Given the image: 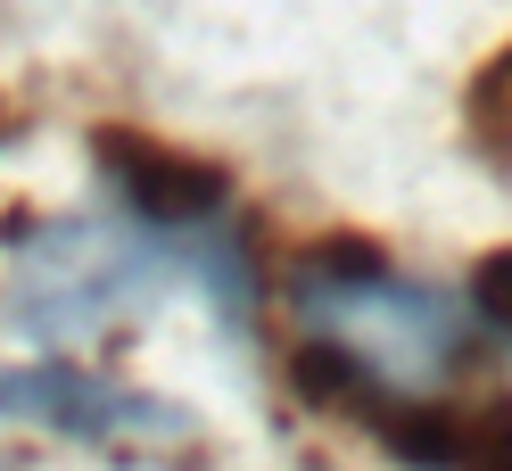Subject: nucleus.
Returning a JSON list of instances; mask_svg holds the SVG:
<instances>
[{
	"mask_svg": "<svg viewBox=\"0 0 512 471\" xmlns=\"http://www.w3.org/2000/svg\"><path fill=\"white\" fill-rule=\"evenodd\" d=\"M290 298L314 314L339 348L372 356L389 381L413 372H446L471 356V306H446L438 290L405 281L389 265V248H372L364 232H331L290 265Z\"/></svg>",
	"mask_w": 512,
	"mask_h": 471,
	"instance_id": "obj_1",
	"label": "nucleus"
},
{
	"mask_svg": "<svg viewBox=\"0 0 512 471\" xmlns=\"http://www.w3.org/2000/svg\"><path fill=\"white\" fill-rule=\"evenodd\" d=\"M0 414L25 422V430H50V438H75V447H166V438H199V422L182 405L149 397L116 372H91V364H17L0 372Z\"/></svg>",
	"mask_w": 512,
	"mask_h": 471,
	"instance_id": "obj_2",
	"label": "nucleus"
},
{
	"mask_svg": "<svg viewBox=\"0 0 512 471\" xmlns=\"http://www.w3.org/2000/svg\"><path fill=\"white\" fill-rule=\"evenodd\" d=\"M463 124H471V149H488L496 166H512V42L479 67V83L463 91Z\"/></svg>",
	"mask_w": 512,
	"mask_h": 471,
	"instance_id": "obj_4",
	"label": "nucleus"
},
{
	"mask_svg": "<svg viewBox=\"0 0 512 471\" xmlns=\"http://www.w3.org/2000/svg\"><path fill=\"white\" fill-rule=\"evenodd\" d=\"M91 166H100V182L124 199V215L141 232H166V240H199L232 207L223 166H207V157H190L157 133H133V124H100L91 133Z\"/></svg>",
	"mask_w": 512,
	"mask_h": 471,
	"instance_id": "obj_3",
	"label": "nucleus"
},
{
	"mask_svg": "<svg viewBox=\"0 0 512 471\" xmlns=\"http://www.w3.org/2000/svg\"><path fill=\"white\" fill-rule=\"evenodd\" d=\"M463 306H471V323H479V331H496L504 348H512V248H488V257L471 265Z\"/></svg>",
	"mask_w": 512,
	"mask_h": 471,
	"instance_id": "obj_5",
	"label": "nucleus"
},
{
	"mask_svg": "<svg viewBox=\"0 0 512 471\" xmlns=\"http://www.w3.org/2000/svg\"><path fill=\"white\" fill-rule=\"evenodd\" d=\"M463 471H512V397H471Z\"/></svg>",
	"mask_w": 512,
	"mask_h": 471,
	"instance_id": "obj_6",
	"label": "nucleus"
}]
</instances>
